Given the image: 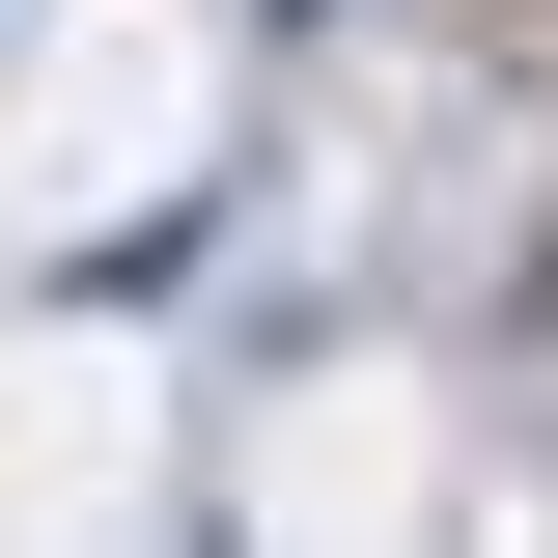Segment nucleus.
Masks as SVG:
<instances>
[{"mask_svg": "<svg viewBox=\"0 0 558 558\" xmlns=\"http://www.w3.org/2000/svg\"><path fill=\"white\" fill-rule=\"evenodd\" d=\"M279 28H336V0H279Z\"/></svg>", "mask_w": 558, "mask_h": 558, "instance_id": "f257e3e1", "label": "nucleus"}]
</instances>
